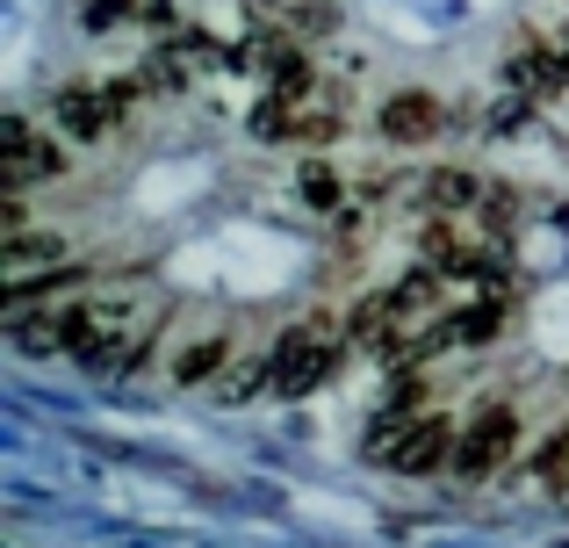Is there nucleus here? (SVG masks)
<instances>
[{"label": "nucleus", "mask_w": 569, "mask_h": 548, "mask_svg": "<svg viewBox=\"0 0 569 548\" xmlns=\"http://www.w3.org/2000/svg\"><path fill=\"white\" fill-rule=\"evenodd\" d=\"M332 368H339V332H332V325H296V332H281L274 353H267V376H274L281 397L318 390Z\"/></svg>", "instance_id": "obj_1"}, {"label": "nucleus", "mask_w": 569, "mask_h": 548, "mask_svg": "<svg viewBox=\"0 0 569 548\" xmlns=\"http://www.w3.org/2000/svg\"><path fill=\"white\" fill-rule=\"evenodd\" d=\"M58 173H66V152H58L29 116H8V123H0V188H8V196H29V188L58 181Z\"/></svg>", "instance_id": "obj_2"}, {"label": "nucleus", "mask_w": 569, "mask_h": 548, "mask_svg": "<svg viewBox=\"0 0 569 548\" xmlns=\"http://www.w3.org/2000/svg\"><path fill=\"white\" fill-rule=\"evenodd\" d=\"M512 448H519V419L505 405H483L469 426H461V440H455V477H469V484H483V477H498L505 462H512Z\"/></svg>", "instance_id": "obj_3"}, {"label": "nucleus", "mask_w": 569, "mask_h": 548, "mask_svg": "<svg viewBox=\"0 0 569 548\" xmlns=\"http://www.w3.org/2000/svg\"><path fill=\"white\" fill-rule=\"evenodd\" d=\"M130 94H138V87H58V130L80 138V145H94L109 123H123Z\"/></svg>", "instance_id": "obj_4"}, {"label": "nucleus", "mask_w": 569, "mask_h": 548, "mask_svg": "<svg viewBox=\"0 0 569 548\" xmlns=\"http://www.w3.org/2000/svg\"><path fill=\"white\" fill-rule=\"evenodd\" d=\"M389 462H397L403 477H432V469L455 462V434H447L440 419H418V426H403V434L389 440Z\"/></svg>", "instance_id": "obj_5"}, {"label": "nucleus", "mask_w": 569, "mask_h": 548, "mask_svg": "<svg viewBox=\"0 0 569 548\" xmlns=\"http://www.w3.org/2000/svg\"><path fill=\"white\" fill-rule=\"evenodd\" d=\"M505 72H512L519 94H562V87H569V51H541L533 37H519Z\"/></svg>", "instance_id": "obj_6"}, {"label": "nucleus", "mask_w": 569, "mask_h": 548, "mask_svg": "<svg viewBox=\"0 0 569 548\" xmlns=\"http://www.w3.org/2000/svg\"><path fill=\"white\" fill-rule=\"evenodd\" d=\"M432 130H440V101H426V94H397L382 109V138H397V145H418Z\"/></svg>", "instance_id": "obj_7"}, {"label": "nucleus", "mask_w": 569, "mask_h": 548, "mask_svg": "<svg viewBox=\"0 0 569 548\" xmlns=\"http://www.w3.org/2000/svg\"><path fill=\"white\" fill-rule=\"evenodd\" d=\"M58 260H66V246H58L51 231H14V239H8V281H14V289H29L37 268H58Z\"/></svg>", "instance_id": "obj_8"}, {"label": "nucleus", "mask_w": 569, "mask_h": 548, "mask_svg": "<svg viewBox=\"0 0 569 548\" xmlns=\"http://www.w3.org/2000/svg\"><path fill=\"white\" fill-rule=\"evenodd\" d=\"M426 202L432 210H476V202H490V188L476 181V173H426Z\"/></svg>", "instance_id": "obj_9"}, {"label": "nucleus", "mask_w": 569, "mask_h": 548, "mask_svg": "<svg viewBox=\"0 0 569 548\" xmlns=\"http://www.w3.org/2000/svg\"><path fill=\"white\" fill-rule=\"evenodd\" d=\"M8 339H14V347H22V353H66V310H43V318H14L8 325Z\"/></svg>", "instance_id": "obj_10"}, {"label": "nucleus", "mask_w": 569, "mask_h": 548, "mask_svg": "<svg viewBox=\"0 0 569 548\" xmlns=\"http://www.w3.org/2000/svg\"><path fill=\"white\" fill-rule=\"evenodd\" d=\"M223 361H231V339L209 332V339H194V347H181V361H173V382H209Z\"/></svg>", "instance_id": "obj_11"}, {"label": "nucleus", "mask_w": 569, "mask_h": 548, "mask_svg": "<svg viewBox=\"0 0 569 548\" xmlns=\"http://www.w3.org/2000/svg\"><path fill=\"white\" fill-rule=\"evenodd\" d=\"M296 181H303V202H310V210H339V196H347V188H339V173L325 167V159H310Z\"/></svg>", "instance_id": "obj_12"}, {"label": "nucleus", "mask_w": 569, "mask_h": 548, "mask_svg": "<svg viewBox=\"0 0 569 548\" xmlns=\"http://www.w3.org/2000/svg\"><path fill=\"white\" fill-rule=\"evenodd\" d=\"M296 116H289V94H267L260 109H252V138H289Z\"/></svg>", "instance_id": "obj_13"}, {"label": "nucleus", "mask_w": 569, "mask_h": 548, "mask_svg": "<svg viewBox=\"0 0 569 548\" xmlns=\"http://www.w3.org/2000/svg\"><path fill=\"white\" fill-rule=\"evenodd\" d=\"M130 14H138V0H87V8H80V29H94V37H101V29H123Z\"/></svg>", "instance_id": "obj_14"}, {"label": "nucleus", "mask_w": 569, "mask_h": 548, "mask_svg": "<svg viewBox=\"0 0 569 548\" xmlns=\"http://www.w3.org/2000/svg\"><path fill=\"white\" fill-rule=\"evenodd\" d=\"M533 469H541V484H569V434H556V440H548V448H541V462H533Z\"/></svg>", "instance_id": "obj_15"}, {"label": "nucleus", "mask_w": 569, "mask_h": 548, "mask_svg": "<svg viewBox=\"0 0 569 548\" xmlns=\"http://www.w3.org/2000/svg\"><path fill=\"white\" fill-rule=\"evenodd\" d=\"M332 116H296V130H289V138H303V145H325V138H332Z\"/></svg>", "instance_id": "obj_16"}, {"label": "nucleus", "mask_w": 569, "mask_h": 548, "mask_svg": "<svg viewBox=\"0 0 569 548\" xmlns=\"http://www.w3.org/2000/svg\"><path fill=\"white\" fill-rule=\"evenodd\" d=\"M512 123H527V94H519V101H498V116H490V130H512Z\"/></svg>", "instance_id": "obj_17"}, {"label": "nucleus", "mask_w": 569, "mask_h": 548, "mask_svg": "<svg viewBox=\"0 0 569 548\" xmlns=\"http://www.w3.org/2000/svg\"><path fill=\"white\" fill-rule=\"evenodd\" d=\"M138 14H144V22H173V8H167V0H138Z\"/></svg>", "instance_id": "obj_18"}, {"label": "nucleus", "mask_w": 569, "mask_h": 548, "mask_svg": "<svg viewBox=\"0 0 569 548\" xmlns=\"http://www.w3.org/2000/svg\"><path fill=\"white\" fill-rule=\"evenodd\" d=\"M562 51H569V37H562Z\"/></svg>", "instance_id": "obj_19"}]
</instances>
